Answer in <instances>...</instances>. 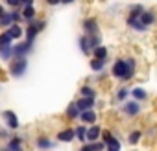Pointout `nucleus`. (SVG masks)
<instances>
[{"label": "nucleus", "instance_id": "nucleus-1", "mask_svg": "<svg viewBox=\"0 0 157 151\" xmlns=\"http://www.w3.org/2000/svg\"><path fill=\"white\" fill-rule=\"evenodd\" d=\"M139 70V63L133 55H124V57H117L115 63L111 64V76L120 81V83H128L131 81Z\"/></svg>", "mask_w": 157, "mask_h": 151}, {"label": "nucleus", "instance_id": "nucleus-2", "mask_svg": "<svg viewBox=\"0 0 157 151\" xmlns=\"http://www.w3.org/2000/svg\"><path fill=\"white\" fill-rule=\"evenodd\" d=\"M120 112L126 116V118H129V120H133V118H139L140 114H142V103L140 101H137V100H126L122 105H120Z\"/></svg>", "mask_w": 157, "mask_h": 151}, {"label": "nucleus", "instance_id": "nucleus-3", "mask_svg": "<svg viewBox=\"0 0 157 151\" xmlns=\"http://www.w3.org/2000/svg\"><path fill=\"white\" fill-rule=\"evenodd\" d=\"M28 68V61L22 57V59H11V64H10V74L13 76V78H21V76L26 72Z\"/></svg>", "mask_w": 157, "mask_h": 151}, {"label": "nucleus", "instance_id": "nucleus-4", "mask_svg": "<svg viewBox=\"0 0 157 151\" xmlns=\"http://www.w3.org/2000/svg\"><path fill=\"white\" fill-rule=\"evenodd\" d=\"M82 28H83V33H85V35L100 33V24H98V19H96V17H87V19H83Z\"/></svg>", "mask_w": 157, "mask_h": 151}, {"label": "nucleus", "instance_id": "nucleus-5", "mask_svg": "<svg viewBox=\"0 0 157 151\" xmlns=\"http://www.w3.org/2000/svg\"><path fill=\"white\" fill-rule=\"evenodd\" d=\"M44 26H46V20H39V22L30 24V26L26 28V41L33 44V41H35V37H37V33H39V31H43V30H44Z\"/></svg>", "mask_w": 157, "mask_h": 151}, {"label": "nucleus", "instance_id": "nucleus-6", "mask_svg": "<svg viewBox=\"0 0 157 151\" xmlns=\"http://www.w3.org/2000/svg\"><path fill=\"white\" fill-rule=\"evenodd\" d=\"M140 22L144 24V28H153L155 24H157V11L155 9H151V8H146L144 11H142V15H140Z\"/></svg>", "mask_w": 157, "mask_h": 151}, {"label": "nucleus", "instance_id": "nucleus-7", "mask_svg": "<svg viewBox=\"0 0 157 151\" xmlns=\"http://www.w3.org/2000/svg\"><path fill=\"white\" fill-rule=\"evenodd\" d=\"M126 26L129 30L137 31V33H146L148 31V28H144V24L140 22V17H128L126 15Z\"/></svg>", "mask_w": 157, "mask_h": 151}, {"label": "nucleus", "instance_id": "nucleus-8", "mask_svg": "<svg viewBox=\"0 0 157 151\" xmlns=\"http://www.w3.org/2000/svg\"><path fill=\"white\" fill-rule=\"evenodd\" d=\"M131 98H133V100H137V101H140V103H144V101H148V100H150V92H148L144 87L135 85V87H131Z\"/></svg>", "mask_w": 157, "mask_h": 151}, {"label": "nucleus", "instance_id": "nucleus-9", "mask_svg": "<svg viewBox=\"0 0 157 151\" xmlns=\"http://www.w3.org/2000/svg\"><path fill=\"white\" fill-rule=\"evenodd\" d=\"M102 133H104V129H102L98 123L89 125V129H87V142H96V140H102Z\"/></svg>", "mask_w": 157, "mask_h": 151}, {"label": "nucleus", "instance_id": "nucleus-10", "mask_svg": "<svg viewBox=\"0 0 157 151\" xmlns=\"http://www.w3.org/2000/svg\"><path fill=\"white\" fill-rule=\"evenodd\" d=\"M74 138H76V129H72V127L61 129V131L57 133V142H65V144H70Z\"/></svg>", "mask_w": 157, "mask_h": 151}, {"label": "nucleus", "instance_id": "nucleus-11", "mask_svg": "<svg viewBox=\"0 0 157 151\" xmlns=\"http://www.w3.org/2000/svg\"><path fill=\"white\" fill-rule=\"evenodd\" d=\"M144 138V131L142 129H131L129 133H128V145H139L140 144V140Z\"/></svg>", "mask_w": 157, "mask_h": 151}, {"label": "nucleus", "instance_id": "nucleus-12", "mask_svg": "<svg viewBox=\"0 0 157 151\" xmlns=\"http://www.w3.org/2000/svg\"><path fill=\"white\" fill-rule=\"evenodd\" d=\"M76 105L78 109H80L82 112L83 111H89V109H94L96 107V98H80V100H76Z\"/></svg>", "mask_w": 157, "mask_h": 151}, {"label": "nucleus", "instance_id": "nucleus-13", "mask_svg": "<svg viewBox=\"0 0 157 151\" xmlns=\"http://www.w3.org/2000/svg\"><path fill=\"white\" fill-rule=\"evenodd\" d=\"M33 48V44L32 42H22V44H17V46H13V50H15V57L17 59H22V57H26L28 53H30V50Z\"/></svg>", "mask_w": 157, "mask_h": 151}, {"label": "nucleus", "instance_id": "nucleus-14", "mask_svg": "<svg viewBox=\"0 0 157 151\" xmlns=\"http://www.w3.org/2000/svg\"><path fill=\"white\" fill-rule=\"evenodd\" d=\"M80 120H82V123H85V125H93V123H96L98 114H96L94 109H89V111H83V112H82Z\"/></svg>", "mask_w": 157, "mask_h": 151}, {"label": "nucleus", "instance_id": "nucleus-15", "mask_svg": "<svg viewBox=\"0 0 157 151\" xmlns=\"http://www.w3.org/2000/svg\"><path fill=\"white\" fill-rule=\"evenodd\" d=\"M35 145H37V149H41V151H48V149L56 147V142L50 140L48 136H39V138L35 140Z\"/></svg>", "mask_w": 157, "mask_h": 151}, {"label": "nucleus", "instance_id": "nucleus-16", "mask_svg": "<svg viewBox=\"0 0 157 151\" xmlns=\"http://www.w3.org/2000/svg\"><path fill=\"white\" fill-rule=\"evenodd\" d=\"M129 98H131V89H128V87H118V89H117L115 100H117L118 103H124V101L129 100Z\"/></svg>", "mask_w": 157, "mask_h": 151}, {"label": "nucleus", "instance_id": "nucleus-17", "mask_svg": "<svg viewBox=\"0 0 157 151\" xmlns=\"http://www.w3.org/2000/svg\"><path fill=\"white\" fill-rule=\"evenodd\" d=\"M4 120H6V125L10 127V129H17L19 127V120H17V114L13 112V111H4Z\"/></svg>", "mask_w": 157, "mask_h": 151}, {"label": "nucleus", "instance_id": "nucleus-18", "mask_svg": "<svg viewBox=\"0 0 157 151\" xmlns=\"http://www.w3.org/2000/svg\"><path fill=\"white\" fill-rule=\"evenodd\" d=\"M146 9V6L144 4H129L128 6V17H140L142 15V11Z\"/></svg>", "mask_w": 157, "mask_h": 151}, {"label": "nucleus", "instance_id": "nucleus-19", "mask_svg": "<svg viewBox=\"0 0 157 151\" xmlns=\"http://www.w3.org/2000/svg\"><path fill=\"white\" fill-rule=\"evenodd\" d=\"M22 138L21 136H13V138H10V142H8V149L10 151H24V147H22Z\"/></svg>", "mask_w": 157, "mask_h": 151}, {"label": "nucleus", "instance_id": "nucleus-20", "mask_svg": "<svg viewBox=\"0 0 157 151\" xmlns=\"http://www.w3.org/2000/svg\"><path fill=\"white\" fill-rule=\"evenodd\" d=\"M124 145H122V140L118 136H113L107 144H105V151H122Z\"/></svg>", "mask_w": 157, "mask_h": 151}, {"label": "nucleus", "instance_id": "nucleus-21", "mask_svg": "<svg viewBox=\"0 0 157 151\" xmlns=\"http://www.w3.org/2000/svg\"><path fill=\"white\" fill-rule=\"evenodd\" d=\"M65 114H67V118H68V120H78V118L82 116V111L78 109L76 101H72V103L67 107V112H65Z\"/></svg>", "mask_w": 157, "mask_h": 151}, {"label": "nucleus", "instance_id": "nucleus-22", "mask_svg": "<svg viewBox=\"0 0 157 151\" xmlns=\"http://www.w3.org/2000/svg\"><path fill=\"white\" fill-rule=\"evenodd\" d=\"M105 63H107L105 59H96V57H93L91 63H89V66H91L93 72L98 74V72H104V70H105Z\"/></svg>", "mask_w": 157, "mask_h": 151}, {"label": "nucleus", "instance_id": "nucleus-23", "mask_svg": "<svg viewBox=\"0 0 157 151\" xmlns=\"http://www.w3.org/2000/svg\"><path fill=\"white\" fill-rule=\"evenodd\" d=\"M93 57H96V59H105V61H107V59H109V48L104 46V44L98 46V48H94V50H93Z\"/></svg>", "mask_w": 157, "mask_h": 151}, {"label": "nucleus", "instance_id": "nucleus-24", "mask_svg": "<svg viewBox=\"0 0 157 151\" xmlns=\"http://www.w3.org/2000/svg\"><path fill=\"white\" fill-rule=\"evenodd\" d=\"M78 44H80V50H82L85 55L93 53V50H91V44H89V39H87V35H85V33H83L80 39H78Z\"/></svg>", "mask_w": 157, "mask_h": 151}, {"label": "nucleus", "instance_id": "nucleus-25", "mask_svg": "<svg viewBox=\"0 0 157 151\" xmlns=\"http://www.w3.org/2000/svg\"><path fill=\"white\" fill-rule=\"evenodd\" d=\"M74 129H76V138H78V140H80L82 144H83V142H87V129H89V125L82 123V125L74 127Z\"/></svg>", "mask_w": 157, "mask_h": 151}, {"label": "nucleus", "instance_id": "nucleus-26", "mask_svg": "<svg viewBox=\"0 0 157 151\" xmlns=\"http://www.w3.org/2000/svg\"><path fill=\"white\" fill-rule=\"evenodd\" d=\"M80 96H83V98H96L98 92H96L94 87H91V85H83V87L80 89Z\"/></svg>", "mask_w": 157, "mask_h": 151}, {"label": "nucleus", "instance_id": "nucleus-27", "mask_svg": "<svg viewBox=\"0 0 157 151\" xmlns=\"http://www.w3.org/2000/svg\"><path fill=\"white\" fill-rule=\"evenodd\" d=\"M0 55H2V59H6V61L15 59V50H13V46H11V44H10V46H0Z\"/></svg>", "mask_w": 157, "mask_h": 151}, {"label": "nucleus", "instance_id": "nucleus-28", "mask_svg": "<svg viewBox=\"0 0 157 151\" xmlns=\"http://www.w3.org/2000/svg\"><path fill=\"white\" fill-rule=\"evenodd\" d=\"M87 39H89L91 50H94V48L102 46V35H100V33H94V35H87Z\"/></svg>", "mask_w": 157, "mask_h": 151}, {"label": "nucleus", "instance_id": "nucleus-29", "mask_svg": "<svg viewBox=\"0 0 157 151\" xmlns=\"http://www.w3.org/2000/svg\"><path fill=\"white\" fill-rule=\"evenodd\" d=\"M8 31H10V35H11L13 39H19V37L22 35V28H21L17 22H13V24L10 26V30H8Z\"/></svg>", "mask_w": 157, "mask_h": 151}, {"label": "nucleus", "instance_id": "nucleus-30", "mask_svg": "<svg viewBox=\"0 0 157 151\" xmlns=\"http://www.w3.org/2000/svg\"><path fill=\"white\" fill-rule=\"evenodd\" d=\"M13 24V17L11 13H4L2 17H0V28H10Z\"/></svg>", "mask_w": 157, "mask_h": 151}, {"label": "nucleus", "instance_id": "nucleus-31", "mask_svg": "<svg viewBox=\"0 0 157 151\" xmlns=\"http://www.w3.org/2000/svg\"><path fill=\"white\" fill-rule=\"evenodd\" d=\"M87 145L91 147V151H105V142H104V140H96V142H87Z\"/></svg>", "mask_w": 157, "mask_h": 151}, {"label": "nucleus", "instance_id": "nucleus-32", "mask_svg": "<svg viewBox=\"0 0 157 151\" xmlns=\"http://www.w3.org/2000/svg\"><path fill=\"white\" fill-rule=\"evenodd\" d=\"M13 41V37L10 35V31H4V33H0V46H10Z\"/></svg>", "mask_w": 157, "mask_h": 151}, {"label": "nucleus", "instance_id": "nucleus-33", "mask_svg": "<svg viewBox=\"0 0 157 151\" xmlns=\"http://www.w3.org/2000/svg\"><path fill=\"white\" fill-rule=\"evenodd\" d=\"M22 17H24L26 20H33V19H35V9H33V6H26L24 11H22Z\"/></svg>", "mask_w": 157, "mask_h": 151}, {"label": "nucleus", "instance_id": "nucleus-34", "mask_svg": "<svg viewBox=\"0 0 157 151\" xmlns=\"http://www.w3.org/2000/svg\"><path fill=\"white\" fill-rule=\"evenodd\" d=\"M113 136H115V134H113V133H111L109 129H104V133H102V140H104L105 144H107V142H109V140H111Z\"/></svg>", "mask_w": 157, "mask_h": 151}, {"label": "nucleus", "instance_id": "nucleus-35", "mask_svg": "<svg viewBox=\"0 0 157 151\" xmlns=\"http://www.w3.org/2000/svg\"><path fill=\"white\" fill-rule=\"evenodd\" d=\"M11 17H13V22H19L21 19H24L21 11H11Z\"/></svg>", "mask_w": 157, "mask_h": 151}, {"label": "nucleus", "instance_id": "nucleus-36", "mask_svg": "<svg viewBox=\"0 0 157 151\" xmlns=\"http://www.w3.org/2000/svg\"><path fill=\"white\" fill-rule=\"evenodd\" d=\"M6 2H8L10 6H13V8H17V6L21 4V0H6Z\"/></svg>", "mask_w": 157, "mask_h": 151}, {"label": "nucleus", "instance_id": "nucleus-37", "mask_svg": "<svg viewBox=\"0 0 157 151\" xmlns=\"http://www.w3.org/2000/svg\"><path fill=\"white\" fill-rule=\"evenodd\" d=\"M46 4H50V6H57V4H61V0H46Z\"/></svg>", "mask_w": 157, "mask_h": 151}, {"label": "nucleus", "instance_id": "nucleus-38", "mask_svg": "<svg viewBox=\"0 0 157 151\" xmlns=\"http://www.w3.org/2000/svg\"><path fill=\"white\" fill-rule=\"evenodd\" d=\"M21 4L26 8V6H32V4H33V0H21Z\"/></svg>", "mask_w": 157, "mask_h": 151}, {"label": "nucleus", "instance_id": "nucleus-39", "mask_svg": "<svg viewBox=\"0 0 157 151\" xmlns=\"http://www.w3.org/2000/svg\"><path fill=\"white\" fill-rule=\"evenodd\" d=\"M78 151H91V147H89V145H87V144H85V145H82V147H80V149H78Z\"/></svg>", "mask_w": 157, "mask_h": 151}, {"label": "nucleus", "instance_id": "nucleus-40", "mask_svg": "<svg viewBox=\"0 0 157 151\" xmlns=\"http://www.w3.org/2000/svg\"><path fill=\"white\" fill-rule=\"evenodd\" d=\"M74 0H61V4H72Z\"/></svg>", "mask_w": 157, "mask_h": 151}, {"label": "nucleus", "instance_id": "nucleus-41", "mask_svg": "<svg viewBox=\"0 0 157 151\" xmlns=\"http://www.w3.org/2000/svg\"><path fill=\"white\" fill-rule=\"evenodd\" d=\"M4 13H6V11H4V8H2V6H0V17H2Z\"/></svg>", "mask_w": 157, "mask_h": 151}]
</instances>
